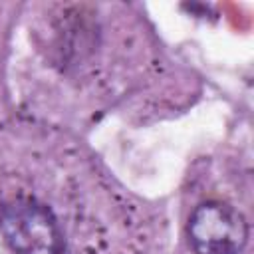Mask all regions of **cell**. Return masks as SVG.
Wrapping results in <instances>:
<instances>
[{
  "label": "cell",
  "mask_w": 254,
  "mask_h": 254,
  "mask_svg": "<svg viewBox=\"0 0 254 254\" xmlns=\"http://www.w3.org/2000/svg\"><path fill=\"white\" fill-rule=\"evenodd\" d=\"M0 230L16 254H65L54 212L34 198L8 202L0 210Z\"/></svg>",
  "instance_id": "6da1fadb"
},
{
  "label": "cell",
  "mask_w": 254,
  "mask_h": 254,
  "mask_svg": "<svg viewBox=\"0 0 254 254\" xmlns=\"http://www.w3.org/2000/svg\"><path fill=\"white\" fill-rule=\"evenodd\" d=\"M187 232L194 254H240L248 240L246 218L220 200L200 202L189 218Z\"/></svg>",
  "instance_id": "7a4b0ae2"
}]
</instances>
